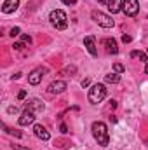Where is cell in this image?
<instances>
[{
  "mask_svg": "<svg viewBox=\"0 0 148 150\" xmlns=\"http://www.w3.org/2000/svg\"><path fill=\"white\" fill-rule=\"evenodd\" d=\"M18 7H19V0H4V4H2V12H4V14H11V12H14Z\"/></svg>",
  "mask_w": 148,
  "mask_h": 150,
  "instance_id": "7c38bea8",
  "label": "cell"
},
{
  "mask_svg": "<svg viewBox=\"0 0 148 150\" xmlns=\"http://www.w3.org/2000/svg\"><path fill=\"white\" fill-rule=\"evenodd\" d=\"M145 74H148V63H147V67H145Z\"/></svg>",
  "mask_w": 148,
  "mask_h": 150,
  "instance_id": "4dcf8cb0",
  "label": "cell"
},
{
  "mask_svg": "<svg viewBox=\"0 0 148 150\" xmlns=\"http://www.w3.org/2000/svg\"><path fill=\"white\" fill-rule=\"evenodd\" d=\"M84 45L87 47V51H89V54L91 56H98V47H96V40L92 35H87V37H84Z\"/></svg>",
  "mask_w": 148,
  "mask_h": 150,
  "instance_id": "9c48e42d",
  "label": "cell"
},
{
  "mask_svg": "<svg viewBox=\"0 0 148 150\" xmlns=\"http://www.w3.org/2000/svg\"><path fill=\"white\" fill-rule=\"evenodd\" d=\"M23 47H25V42H16V44L12 45V49H14V51H21Z\"/></svg>",
  "mask_w": 148,
  "mask_h": 150,
  "instance_id": "44dd1931",
  "label": "cell"
},
{
  "mask_svg": "<svg viewBox=\"0 0 148 150\" xmlns=\"http://www.w3.org/2000/svg\"><path fill=\"white\" fill-rule=\"evenodd\" d=\"M18 98H19V100H25V98H26V91H19Z\"/></svg>",
  "mask_w": 148,
  "mask_h": 150,
  "instance_id": "484cf974",
  "label": "cell"
},
{
  "mask_svg": "<svg viewBox=\"0 0 148 150\" xmlns=\"http://www.w3.org/2000/svg\"><path fill=\"white\" fill-rule=\"evenodd\" d=\"M11 149L12 150H32V149H28V147H23V145H16V143H12Z\"/></svg>",
  "mask_w": 148,
  "mask_h": 150,
  "instance_id": "ffe728a7",
  "label": "cell"
},
{
  "mask_svg": "<svg viewBox=\"0 0 148 150\" xmlns=\"http://www.w3.org/2000/svg\"><path fill=\"white\" fill-rule=\"evenodd\" d=\"M19 33H21V28H19V26H14V28L11 30V33H9V35H11V37L14 38V37H18Z\"/></svg>",
  "mask_w": 148,
  "mask_h": 150,
  "instance_id": "d6986e66",
  "label": "cell"
},
{
  "mask_svg": "<svg viewBox=\"0 0 148 150\" xmlns=\"http://www.w3.org/2000/svg\"><path fill=\"white\" fill-rule=\"evenodd\" d=\"M103 45L106 49L108 54H117L118 52V45H117V40L115 38H105L103 40Z\"/></svg>",
  "mask_w": 148,
  "mask_h": 150,
  "instance_id": "4fadbf2b",
  "label": "cell"
},
{
  "mask_svg": "<svg viewBox=\"0 0 148 150\" xmlns=\"http://www.w3.org/2000/svg\"><path fill=\"white\" fill-rule=\"evenodd\" d=\"M47 74H49V68H45V67H38V68L32 70V72L28 74V82H30L32 86H37V84L42 82V79H44Z\"/></svg>",
  "mask_w": 148,
  "mask_h": 150,
  "instance_id": "5b68a950",
  "label": "cell"
},
{
  "mask_svg": "<svg viewBox=\"0 0 148 150\" xmlns=\"http://www.w3.org/2000/svg\"><path fill=\"white\" fill-rule=\"evenodd\" d=\"M66 87H68V86H66V82H65V80H54V82H51V84H49L47 93H49V94H59V93H63Z\"/></svg>",
  "mask_w": 148,
  "mask_h": 150,
  "instance_id": "ba28073f",
  "label": "cell"
},
{
  "mask_svg": "<svg viewBox=\"0 0 148 150\" xmlns=\"http://www.w3.org/2000/svg\"><path fill=\"white\" fill-rule=\"evenodd\" d=\"M98 2H99V4H106L108 0H98Z\"/></svg>",
  "mask_w": 148,
  "mask_h": 150,
  "instance_id": "f546056e",
  "label": "cell"
},
{
  "mask_svg": "<svg viewBox=\"0 0 148 150\" xmlns=\"http://www.w3.org/2000/svg\"><path fill=\"white\" fill-rule=\"evenodd\" d=\"M21 42H25V44L30 45V44H32V37H30V35H21Z\"/></svg>",
  "mask_w": 148,
  "mask_h": 150,
  "instance_id": "7402d4cb",
  "label": "cell"
},
{
  "mask_svg": "<svg viewBox=\"0 0 148 150\" xmlns=\"http://www.w3.org/2000/svg\"><path fill=\"white\" fill-rule=\"evenodd\" d=\"M25 108H28V110H32V112H35V113H40V112L45 110V105H44L42 100L33 98V100H28V101L25 103Z\"/></svg>",
  "mask_w": 148,
  "mask_h": 150,
  "instance_id": "52a82bcc",
  "label": "cell"
},
{
  "mask_svg": "<svg viewBox=\"0 0 148 150\" xmlns=\"http://www.w3.org/2000/svg\"><path fill=\"white\" fill-rule=\"evenodd\" d=\"M87 98H89V101H91L92 105L101 103V101L106 98V87H105V84H94V86L89 89Z\"/></svg>",
  "mask_w": 148,
  "mask_h": 150,
  "instance_id": "3957f363",
  "label": "cell"
},
{
  "mask_svg": "<svg viewBox=\"0 0 148 150\" xmlns=\"http://www.w3.org/2000/svg\"><path fill=\"white\" fill-rule=\"evenodd\" d=\"M91 131H92V136H94V140L98 142L99 147H108V143H110V134H108V127H106L105 122H101V120L92 122Z\"/></svg>",
  "mask_w": 148,
  "mask_h": 150,
  "instance_id": "6da1fadb",
  "label": "cell"
},
{
  "mask_svg": "<svg viewBox=\"0 0 148 150\" xmlns=\"http://www.w3.org/2000/svg\"><path fill=\"white\" fill-rule=\"evenodd\" d=\"M113 70H115L117 74H124V70H125V68H124V65H122V63H115V65H113Z\"/></svg>",
  "mask_w": 148,
  "mask_h": 150,
  "instance_id": "ac0fdd59",
  "label": "cell"
},
{
  "mask_svg": "<svg viewBox=\"0 0 148 150\" xmlns=\"http://www.w3.org/2000/svg\"><path fill=\"white\" fill-rule=\"evenodd\" d=\"M59 129H61V133H63V134H66V133H68V127H66L65 124H61V127H59Z\"/></svg>",
  "mask_w": 148,
  "mask_h": 150,
  "instance_id": "83f0119b",
  "label": "cell"
},
{
  "mask_svg": "<svg viewBox=\"0 0 148 150\" xmlns=\"http://www.w3.org/2000/svg\"><path fill=\"white\" fill-rule=\"evenodd\" d=\"M122 11L125 12V16H136L140 12V2L138 0H124L122 4Z\"/></svg>",
  "mask_w": 148,
  "mask_h": 150,
  "instance_id": "8992f818",
  "label": "cell"
},
{
  "mask_svg": "<svg viewBox=\"0 0 148 150\" xmlns=\"http://www.w3.org/2000/svg\"><path fill=\"white\" fill-rule=\"evenodd\" d=\"M122 4H124V0H108L106 7H108V11L111 14H117V12L122 11Z\"/></svg>",
  "mask_w": 148,
  "mask_h": 150,
  "instance_id": "5bb4252c",
  "label": "cell"
},
{
  "mask_svg": "<svg viewBox=\"0 0 148 150\" xmlns=\"http://www.w3.org/2000/svg\"><path fill=\"white\" fill-rule=\"evenodd\" d=\"M89 84H91V80H89V79H84V80H82V87H87Z\"/></svg>",
  "mask_w": 148,
  "mask_h": 150,
  "instance_id": "4316f807",
  "label": "cell"
},
{
  "mask_svg": "<svg viewBox=\"0 0 148 150\" xmlns=\"http://www.w3.org/2000/svg\"><path fill=\"white\" fill-rule=\"evenodd\" d=\"M63 4H66V5H75L77 4V0H61Z\"/></svg>",
  "mask_w": 148,
  "mask_h": 150,
  "instance_id": "cb8c5ba5",
  "label": "cell"
},
{
  "mask_svg": "<svg viewBox=\"0 0 148 150\" xmlns=\"http://www.w3.org/2000/svg\"><path fill=\"white\" fill-rule=\"evenodd\" d=\"M21 75H23V74H16V75H12V80H18V79L21 77Z\"/></svg>",
  "mask_w": 148,
  "mask_h": 150,
  "instance_id": "f1b7e54d",
  "label": "cell"
},
{
  "mask_svg": "<svg viewBox=\"0 0 148 150\" xmlns=\"http://www.w3.org/2000/svg\"><path fill=\"white\" fill-rule=\"evenodd\" d=\"M131 58H140L143 63H148V54L141 52V51H132V52H131Z\"/></svg>",
  "mask_w": 148,
  "mask_h": 150,
  "instance_id": "e0dca14e",
  "label": "cell"
},
{
  "mask_svg": "<svg viewBox=\"0 0 148 150\" xmlns=\"http://www.w3.org/2000/svg\"><path fill=\"white\" fill-rule=\"evenodd\" d=\"M7 113L16 115V113H18V107H9V108H7Z\"/></svg>",
  "mask_w": 148,
  "mask_h": 150,
  "instance_id": "603a6c76",
  "label": "cell"
},
{
  "mask_svg": "<svg viewBox=\"0 0 148 150\" xmlns=\"http://www.w3.org/2000/svg\"><path fill=\"white\" fill-rule=\"evenodd\" d=\"M49 21H51V25H52L56 30H65V28L68 26V16H66V12L61 11V9L52 11V12L49 14Z\"/></svg>",
  "mask_w": 148,
  "mask_h": 150,
  "instance_id": "7a4b0ae2",
  "label": "cell"
},
{
  "mask_svg": "<svg viewBox=\"0 0 148 150\" xmlns=\"http://www.w3.org/2000/svg\"><path fill=\"white\" fill-rule=\"evenodd\" d=\"M33 133H35V136H37L38 140H42V142H47V140L51 138L49 131H47L42 124H35V126H33Z\"/></svg>",
  "mask_w": 148,
  "mask_h": 150,
  "instance_id": "8fae6325",
  "label": "cell"
},
{
  "mask_svg": "<svg viewBox=\"0 0 148 150\" xmlns=\"http://www.w3.org/2000/svg\"><path fill=\"white\" fill-rule=\"evenodd\" d=\"M33 120H35V112L25 108V112L21 113V117H19L18 122H19V126H28V124H33Z\"/></svg>",
  "mask_w": 148,
  "mask_h": 150,
  "instance_id": "30bf717a",
  "label": "cell"
},
{
  "mask_svg": "<svg viewBox=\"0 0 148 150\" xmlns=\"http://www.w3.org/2000/svg\"><path fill=\"white\" fill-rule=\"evenodd\" d=\"M91 18H92L99 26H103V28H111V26L115 25V21L111 19V16L101 12V11H92V12H91Z\"/></svg>",
  "mask_w": 148,
  "mask_h": 150,
  "instance_id": "277c9868",
  "label": "cell"
},
{
  "mask_svg": "<svg viewBox=\"0 0 148 150\" xmlns=\"http://www.w3.org/2000/svg\"><path fill=\"white\" fill-rule=\"evenodd\" d=\"M2 127H4V131H5L7 134H12V136H16V138H21V136H23V133H21V131H18V129H12V127H7L5 124H2Z\"/></svg>",
  "mask_w": 148,
  "mask_h": 150,
  "instance_id": "2e32d148",
  "label": "cell"
},
{
  "mask_svg": "<svg viewBox=\"0 0 148 150\" xmlns=\"http://www.w3.org/2000/svg\"><path fill=\"white\" fill-rule=\"evenodd\" d=\"M131 40H132V38L129 37V35H122V42H124V44H127V42H131Z\"/></svg>",
  "mask_w": 148,
  "mask_h": 150,
  "instance_id": "d4e9b609",
  "label": "cell"
},
{
  "mask_svg": "<svg viewBox=\"0 0 148 150\" xmlns=\"http://www.w3.org/2000/svg\"><path fill=\"white\" fill-rule=\"evenodd\" d=\"M105 82H108V84H118L120 82V74H117V72L106 74L105 75Z\"/></svg>",
  "mask_w": 148,
  "mask_h": 150,
  "instance_id": "9a60e30c",
  "label": "cell"
}]
</instances>
